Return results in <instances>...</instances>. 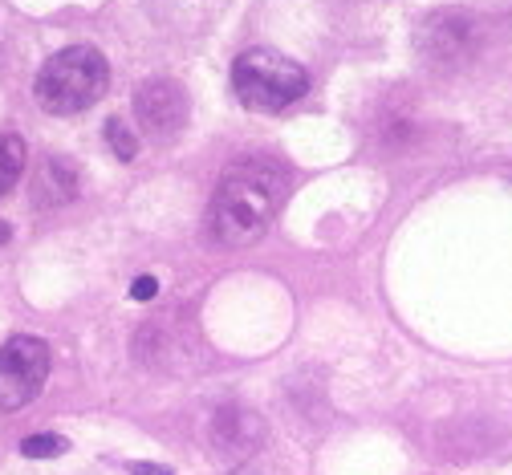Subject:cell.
Instances as JSON below:
<instances>
[{"label": "cell", "instance_id": "cell-1", "mask_svg": "<svg viewBox=\"0 0 512 475\" xmlns=\"http://www.w3.org/2000/svg\"><path fill=\"white\" fill-rule=\"evenodd\" d=\"M285 199V171L273 159H244L232 163L212 195V208H208V232L220 248H248L256 244L277 208Z\"/></svg>", "mask_w": 512, "mask_h": 475}, {"label": "cell", "instance_id": "cell-2", "mask_svg": "<svg viewBox=\"0 0 512 475\" xmlns=\"http://www.w3.org/2000/svg\"><path fill=\"white\" fill-rule=\"evenodd\" d=\"M110 86V65L94 45H70L53 53L33 82L37 106L66 118V114H82L90 110Z\"/></svg>", "mask_w": 512, "mask_h": 475}, {"label": "cell", "instance_id": "cell-3", "mask_svg": "<svg viewBox=\"0 0 512 475\" xmlns=\"http://www.w3.org/2000/svg\"><path fill=\"white\" fill-rule=\"evenodd\" d=\"M232 90L236 98L256 110V114H277L285 106H293L305 90H309V74L305 65H297L285 53L273 49H248L236 57L232 65Z\"/></svg>", "mask_w": 512, "mask_h": 475}, {"label": "cell", "instance_id": "cell-4", "mask_svg": "<svg viewBox=\"0 0 512 475\" xmlns=\"http://www.w3.org/2000/svg\"><path fill=\"white\" fill-rule=\"evenodd\" d=\"M49 378V346L33 333H17L0 346V411H21Z\"/></svg>", "mask_w": 512, "mask_h": 475}, {"label": "cell", "instance_id": "cell-5", "mask_svg": "<svg viewBox=\"0 0 512 475\" xmlns=\"http://www.w3.org/2000/svg\"><path fill=\"white\" fill-rule=\"evenodd\" d=\"M135 118L147 130V139L155 143H171L187 122V94L179 82L167 78H151L135 90Z\"/></svg>", "mask_w": 512, "mask_h": 475}, {"label": "cell", "instance_id": "cell-6", "mask_svg": "<svg viewBox=\"0 0 512 475\" xmlns=\"http://www.w3.org/2000/svg\"><path fill=\"white\" fill-rule=\"evenodd\" d=\"M212 439H216V451L220 455L240 459V455L261 447L265 423L256 419L252 411H244V406H224V411L216 415V423H212Z\"/></svg>", "mask_w": 512, "mask_h": 475}, {"label": "cell", "instance_id": "cell-7", "mask_svg": "<svg viewBox=\"0 0 512 475\" xmlns=\"http://www.w3.org/2000/svg\"><path fill=\"white\" fill-rule=\"evenodd\" d=\"M78 183H82L78 167L70 159L53 155L33 175V203H37V208H61V203H70L78 195Z\"/></svg>", "mask_w": 512, "mask_h": 475}, {"label": "cell", "instance_id": "cell-8", "mask_svg": "<svg viewBox=\"0 0 512 475\" xmlns=\"http://www.w3.org/2000/svg\"><path fill=\"white\" fill-rule=\"evenodd\" d=\"M25 171V139L21 134H0V195H9Z\"/></svg>", "mask_w": 512, "mask_h": 475}, {"label": "cell", "instance_id": "cell-9", "mask_svg": "<svg viewBox=\"0 0 512 475\" xmlns=\"http://www.w3.org/2000/svg\"><path fill=\"white\" fill-rule=\"evenodd\" d=\"M106 143H110V151L122 163H131L139 155V139H135V130H131V122H126V118H110L106 122Z\"/></svg>", "mask_w": 512, "mask_h": 475}, {"label": "cell", "instance_id": "cell-10", "mask_svg": "<svg viewBox=\"0 0 512 475\" xmlns=\"http://www.w3.org/2000/svg\"><path fill=\"white\" fill-rule=\"evenodd\" d=\"M70 451V439L66 435H29L21 443V455L25 459H53V455H66Z\"/></svg>", "mask_w": 512, "mask_h": 475}, {"label": "cell", "instance_id": "cell-11", "mask_svg": "<svg viewBox=\"0 0 512 475\" xmlns=\"http://www.w3.org/2000/svg\"><path fill=\"white\" fill-rule=\"evenodd\" d=\"M159 293V281L155 277H139L135 285H131V301H151Z\"/></svg>", "mask_w": 512, "mask_h": 475}, {"label": "cell", "instance_id": "cell-12", "mask_svg": "<svg viewBox=\"0 0 512 475\" xmlns=\"http://www.w3.org/2000/svg\"><path fill=\"white\" fill-rule=\"evenodd\" d=\"M131 475H175V471L163 463H131Z\"/></svg>", "mask_w": 512, "mask_h": 475}, {"label": "cell", "instance_id": "cell-13", "mask_svg": "<svg viewBox=\"0 0 512 475\" xmlns=\"http://www.w3.org/2000/svg\"><path fill=\"white\" fill-rule=\"evenodd\" d=\"M9 236H13V232H9V224H0V248L9 244Z\"/></svg>", "mask_w": 512, "mask_h": 475}, {"label": "cell", "instance_id": "cell-14", "mask_svg": "<svg viewBox=\"0 0 512 475\" xmlns=\"http://www.w3.org/2000/svg\"><path fill=\"white\" fill-rule=\"evenodd\" d=\"M232 475H256V471H232Z\"/></svg>", "mask_w": 512, "mask_h": 475}]
</instances>
